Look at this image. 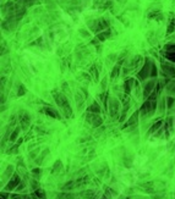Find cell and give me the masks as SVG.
<instances>
[{
    "label": "cell",
    "instance_id": "cell-7",
    "mask_svg": "<svg viewBox=\"0 0 175 199\" xmlns=\"http://www.w3.org/2000/svg\"><path fill=\"white\" fill-rule=\"evenodd\" d=\"M162 70L164 71L165 75H168V76H171L175 78V67L169 64V63H163L162 64Z\"/></svg>",
    "mask_w": 175,
    "mask_h": 199
},
{
    "label": "cell",
    "instance_id": "cell-5",
    "mask_svg": "<svg viewBox=\"0 0 175 199\" xmlns=\"http://www.w3.org/2000/svg\"><path fill=\"white\" fill-rule=\"evenodd\" d=\"M87 120H88L91 123H92L93 127H97V126L102 125V122H103V120L101 119V116H98V114H93V115H92V113H88Z\"/></svg>",
    "mask_w": 175,
    "mask_h": 199
},
{
    "label": "cell",
    "instance_id": "cell-21",
    "mask_svg": "<svg viewBox=\"0 0 175 199\" xmlns=\"http://www.w3.org/2000/svg\"><path fill=\"white\" fill-rule=\"evenodd\" d=\"M32 174H33L34 178H39V175H40V170H39V169H34V170L32 171Z\"/></svg>",
    "mask_w": 175,
    "mask_h": 199
},
{
    "label": "cell",
    "instance_id": "cell-19",
    "mask_svg": "<svg viewBox=\"0 0 175 199\" xmlns=\"http://www.w3.org/2000/svg\"><path fill=\"white\" fill-rule=\"evenodd\" d=\"M174 101H175V99L173 97H168L166 98V108H171L173 104H174Z\"/></svg>",
    "mask_w": 175,
    "mask_h": 199
},
{
    "label": "cell",
    "instance_id": "cell-25",
    "mask_svg": "<svg viewBox=\"0 0 175 199\" xmlns=\"http://www.w3.org/2000/svg\"><path fill=\"white\" fill-rule=\"evenodd\" d=\"M1 199H8V193H1Z\"/></svg>",
    "mask_w": 175,
    "mask_h": 199
},
{
    "label": "cell",
    "instance_id": "cell-8",
    "mask_svg": "<svg viewBox=\"0 0 175 199\" xmlns=\"http://www.w3.org/2000/svg\"><path fill=\"white\" fill-rule=\"evenodd\" d=\"M135 84V79L134 78H129L124 82V91L126 94H130V92L132 91V87Z\"/></svg>",
    "mask_w": 175,
    "mask_h": 199
},
{
    "label": "cell",
    "instance_id": "cell-22",
    "mask_svg": "<svg viewBox=\"0 0 175 199\" xmlns=\"http://www.w3.org/2000/svg\"><path fill=\"white\" fill-rule=\"evenodd\" d=\"M151 77H157V67H156V65H153V67H152Z\"/></svg>",
    "mask_w": 175,
    "mask_h": 199
},
{
    "label": "cell",
    "instance_id": "cell-11",
    "mask_svg": "<svg viewBox=\"0 0 175 199\" xmlns=\"http://www.w3.org/2000/svg\"><path fill=\"white\" fill-rule=\"evenodd\" d=\"M138 114H140V111H135L134 113V115L130 117V120L126 122V125L124 126V128L125 127H129V126H135L136 123H137V120H138Z\"/></svg>",
    "mask_w": 175,
    "mask_h": 199
},
{
    "label": "cell",
    "instance_id": "cell-26",
    "mask_svg": "<svg viewBox=\"0 0 175 199\" xmlns=\"http://www.w3.org/2000/svg\"><path fill=\"white\" fill-rule=\"evenodd\" d=\"M171 23H173V25H174V26H175V18H174V20H173V22H171Z\"/></svg>",
    "mask_w": 175,
    "mask_h": 199
},
{
    "label": "cell",
    "instance_id": "cell-17",
    "mask_svg": "<svg viewBox=\"0 0 175 199\" xmlns=\"http://www.w3.org/2000/svg\"><path fill=\"white\" fill-rule=\"evenodd\" d=\"M34 194H36L39 199H45V192L43 189H37L34 191Z\"/></svg>",
    "mask_w": 175,
    "mask_h": 199
},
{
    "label": "cell",
    "instance_id": "cell-10",
    "mask_svg": "<svg viewBox=\"0 0 175 199\" xmlns=\"http://www.w3.org/2000/svg\"><path fill=\"white\" fill-rule=\"evenodd\" d=\"M30 123H31V121H30V116H28V114H23L22 115V117H21V126H22V128L26 129L28 128V126H30Z\"/></svg>",
    "mask_w": 175,
    "mask_h": 199
},
{
    "label": "cell",
    "instance_id": "cell-4",
    "mask_svg": "<svg viewBox=\"0 0 175 199\" xmlns=\"http://www.w3.org/2000/svg\"><path fill=\"white\" fill-rule=\"evenodd\" d=\"M154 86H156V82H154V81H149V82H147V83L145 84V87H143V97H145V98L149 97V95L156 91Z\"/></svg>",
    "mask_w": 175,
    "mask_h": 199
},
{
    "label": "cell",
    "instance_id": "cell-13",
    "mask_svg": "<svg viewBox=\"0 0 175 199\" xmlns=\"http://www.w3.org/2000/svg\"><path fill=\"white\" fill-rule=\"evenodd\" d=\"M88 113H92V114H99L101 113V106L98 105L97 101H94L93 104L88 108Z\"/></svg>",
    "mask_w": 175,
    "mask_h": 199
},
{
    "label": "cell",
    "instance_id": "cell-27",
    "mask_svg": "<svg viewBox=\"0 0 175 199\" xmlns=\"http://www.w3.org/2000/svg\"><path fill=\"white\" fill-rule=\"evenodd\" d=\"M102 199H108V198H106V197H103V198H102Z\"/></svg>",
    "mask_w": 175,
    "mask_h": 199
},
{
    "label": "cell",
    "instance_id": "cell-6",
    "mask_svg": "<svg viewBox=\"0 0 175 199\" xmlns=\"http://www.w3.org/2000/svg\"><path fill=\"white\" fill-rule=\"evenodd\" d=\"M18 184H20V177H18V175H16V174H13L12 176H11V180H10V182L6 184V189L8 191H11V189H13V188H16V187H18Z\"/></svg>",
    "mask_w": 175,
    "mask_h": 199
},
{
    "label": "cell",
    "instance_id": "cell-16",
    "mask_svg": "<svg viewBox=\"0 0 175 199\" xmlns=\"http://www.w3.org/2000/svg\"><path fill=\"white\" fill-rule=\"evenodd\" d=\"M81 197L83 198H87V199H92L93 198V192L92 191H85L81 193Z\"/></svg>",
    "mask_w": 175,
    "mask_h": 199
},
{
    "label": "cell",
    "instance_id": "cell-12",
    "mask_svg": "<svg viewBox=\"0 0 175 199\" xmlns=\"http://www.w3.org/2000/svg\"><path fill=\"white\" fill-rule=\"evenodd\" d=\"M162 123H163V121H162V120H158L157 122L153 123V126L149 128V131H148V134L156 133V132H157V129H160V127H162Z\"/></svg>",
    "mask_w": 175,
    "mask_h": 199
},
{
    "label": "cell",
    "instance_id": "cell-2",
    "mask_svg": "<svg viewBox=\"0 0 175 199\" xmlns=\"http://www.w3.org/2000/svg\"><path fill=\"white\" fill-rule=\"evenodd\" d=\"M163 56L169 60V61H174L175 63V44H168L164 46L163 49Z\"/></svg>",
    "mask_w": 175,
    "mask_h": 199
},
{
    "label": "cell",
    "instance_id": "cell-3",
    "mask_svg": "<svg viewBox=\"0 0 175 199\" xmlns=\"http://www.w3.org/2000/svg\"><path fill=\"white\" fill-rule=\"evenodd\" d=\"M109 110H110V116L113 119L118 117V114H119V101L116 99H110L109 103Z\"/></svg>",
    "mask_w": 175,
    "mask_h": 199
},
{
    "label": "cell",
    "instance_id": "cell-9",
    "mask_svg": "<svg viewBox=\"0 0 175 199\" xmlns=\"http://www.w3.org/2000/svg\"><path fill=\"white\" fill-rule=\"evenodd\" d=\"M43 113H45L48 116H50V117H54V119H60V115L58 114L57 110H54L53 108H44L43 109Z\"/></svg>",
    "mask_w": 175,
    "mask_h": 199
},
{
    "label": "cell",
    "instance_id": "cell-18",
    "mask_svg": "<svg viewBox=\"0 0 175 199\" xmlns=\"http://www.w3.org/2000/svg\"><path fill=\"white\" fill-rule=\"evenodd\" d=\"M18 133H20V128H15V131H13V132L11 133V136H10V139H11L12 142H15V139L17 138Z\"/></svg>",
    "mask_w": 175,
    "mask_h": 199
},
{
    "label": "cell",
    "instance_id": "cell-1",
    "mask_svg": "<svg viewBox=\"0 0 175 199\" xmlns=\"http://www.w3.org/2000/svg\"><path fill=\"white\" fill-rule=\"evenodd\" d=\"M153 65H154L153 60H151L149 58H146V63L142 67V70H141V72H138V78L141 81H145L146 78L151 77V71H152Z\"/></svg>",
    "mask_w": 175,
    "mask_h": 199
},
{
    "label": "cell",
    "instance_id": "cell-28",
    "mask_svg": "<svg viewBox=\"0 0 175 199\" xmlns=\"http://www.w3.org/2000/svg\"><path fill=\"white\" fill-rule=\"evenodd\" d=\"M128 199H130V198H128Z\"/></svg>",
    "mask_w": 175,
    "mask_h": 199
},
{
    "label": "cell",
    "instance_id": "cell-14",
    "mask_svg": "<svg viewBox=\"0 0 175 199\" xmlns=\"http://www.w3.org/2000/svg\"><path fill=\"white\" fill-rule=\"evenodd\" d=\"M109 34H110V32L109 31H106V32H103V33H98L97 34V39H99V40H102V42H104L108 37H109Z\"/></svg>",
    "mask_w": 175,
    "mask_h": 199
},
{
    "label": "cell",
    "instance_id": "cell-15",
    "mask_svg": "<svg viewBox=\"0 0 175 199\" xmlns=\"http://www.w3.org/2000/svg\"><path fill=\"white\" fill-rule=\"evenodd\" d=\"M119 71H120V65H116V66L113 68V71H111V75H110L111 79L115 78V77L118 76V75H119Z\"/></svg>",
    "mask_w": 175,
    "mask_h": 199
},
{
    "label": "cell",
    "instance_id": "cell-24",
    "mask_svg": "<svg viewBox=\"0 0 175 199\" xmlns=\"http://www.w3.org/2000/svg\"><path fill=\"white\" fill-rule=\"evenodd\" d=\"M25 92H26V88H25L23 86H21V87H20V92H18V95H22V94H23Z\"/></svg>",
    "mask_w": 175,
    "mask_h": 199
},
{
    "label": "cell",
    "instance_id": "cell-20",
    "mask_svg": "<svg viewBox=\"0 0 175 199\" xmlns=\"http://www.w3.org/2000/svg\"><path fill=\"white\" fill-rule=\"evenodd\" d=\"M59 167H61V161H60V160H58L57 162L54 164V166H53V172H57V171H59V170H60Z\"/></svg>",
    "mask_w": 175,
    "mask_h": 199
},
{
    "label": "cell",
    "instance_id": "cell-23",
    "mask_svg": "<svg viewBox=\"0 0 175 199\" xmlns=\"http://www.w3.org/2000/svg\"><path fill=\"white\" fill-rule=\"evenodd\" d=\"M89 72H91V75H92V76L94 75V78H96V79L98 78V75H97V70H96V67H94V66H93V67H91Z\"/></svg>",
    "mask_w": 175,
    "mask_h": 199
}]
</instances>
